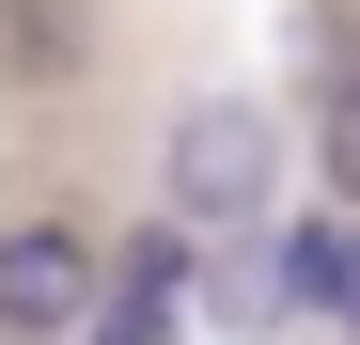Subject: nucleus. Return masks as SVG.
<instances>
[{"instance_id":"obj_2","label":"nucleus","mask_w":360,"mask_h":345,"mask_svg":"<svg viewBox=\"0 0 360 345\" xmlns=\"http://www.w3.org/2000/svg\"><path fill=\"white\" fill-rule=\"evenodd\" d=\"M0 330H94V267H79V236H47V220L0 236Z\"/></svg>"},{"instance_id":"obj_5","label":"nucleus","mask_w":360,"mask_h":345,"mask_svg":"<svg viewBox=\"0 0 360 345\" xmlns=\"http://www.w3.org/2000/svg\"><path fill=\"white\" fill-rule=\"evenodd\" d=\"M329 299H345V330H360V220H345V267H329Z\"/></svg>"},{"instance_id":"obj_4","label":"nucleus","mask_w":360,"mask_h":345,"mask_svg":"<svg viewBox=\"0 0 360 345\" xmlns=\"http://www.w3.org/2000/svg\"><path fill=\"white\" fill-rule=\"evenodd\" d=\"M329 189H345V204H360V79H345V94H329Z\"/></svg>"},{"instance_id":"obj_3","label":"nucleus","mask_w":360,"mask_h":345,"mask_svg":"<svg viewBox=\"0 0 360 345\" xmlns=\"http://www.w3.org/2000/svg\"><path fill=\"white\" fill-rule=\"evenodd\" d=\"M172 282H188V236H141V267H126V299L94 314V345H172Z\"/></svg>"},{"instance_id":"obj_1","label":"nucleus","mask_w":360,"mask_h":345,"mask_svg":"<svg viewBox=\"0 0 360 345\" xmlns=\"http://www.w3.org/2000/svg\"><path fill=\"white\" fill-rule=\"evenodd\" d=\"M266 189H282V126L251 94H204L188 126H172V204L188 220H266Z\"/></svg>"}]
</instances>
